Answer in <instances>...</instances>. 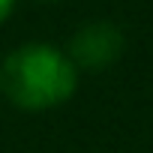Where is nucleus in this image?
Returning a JSON list of instances; mask_svg holds the SVG:
<instances>
[{"instance_id": "obj_1", "label": "nucleus", "mask_w": 153, "mask_h": 153, "mask_svg": "<svg viewBox=\"0 0 153 153\" xmlns=\"http://www.w3.org/2000/svg\"><path fill=\"white\" fill-rule=\"evenodd\" d=\"M78 69L48 42H24L0 63V90L21 111H48L72 99Z\"/></svg>"}, {"instance_id": "obj_2", "label": "nucleus", "mask_w": 153, "mask_h": 153, "mask_svg": "<svg viewBox=\"0 0 153 153\" xmlns=\"http://www.w3.org/2000/svg\"><path fill=\"white\" fill-rule=\"evenodd\" d=\"M123 42L126 39L120 27H114L111 21H90L81 30H75L66 57L78 72H102L117 63V57L123 54Z\"/></svg>"}, {"instance_id": "obj_3", "label": "nucleus", "mask_w": 153, "mask_h": 153, "mask_svg": "<svg viewBox=\"0 0 153 153\" xmlns=\"http://www.w3.org/2000/svg\"><path fill=\"white\" fill-rule=\"evenodd\" d=\"M15 3H18V0H0V21H6V18L12 15Z\"/></svg>"}, {"instance_id": "obj_4", "label": "nucleus", "mask_w": 153, "mask_h": 153, "mask_svg": "<svg viewBox=\"0 0 153 153\" xmlns=\"http://www.w3.org/2000/svg\"><path fill=\"white\" fill-rule=\"evenodd\" d=\"M45 3H54V0H45Z\"/></svg>"}]
</instances>
